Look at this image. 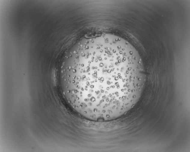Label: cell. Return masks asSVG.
Instances as JSON below:
<instances>
[{
    "label": "cell",
    "instance_id": "1",
    "mask_svg": "<svg viewBox=\"0 0 190 152\" xmlns=\"http://www.w3.org/2000/svg\"><path fill=\"white\" fill-rule=\"evenodd\" d=\"M146 79L136 49L108 33L74 44L61 74L63 93L71 107L85 119L98 122L116 119L133 108Z\"/></svg>",
    "mask_w": 190,
    "mask_h": 152
}]
</instances>
